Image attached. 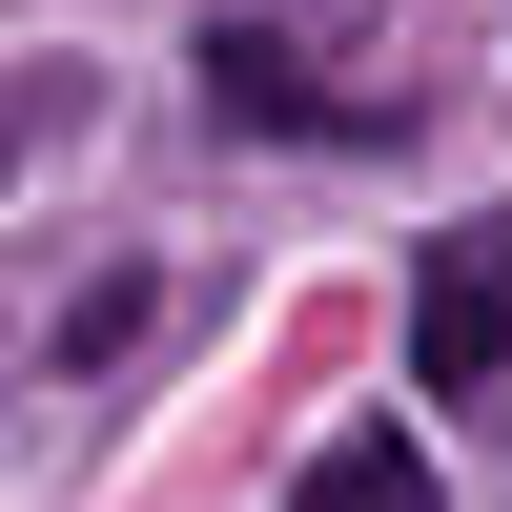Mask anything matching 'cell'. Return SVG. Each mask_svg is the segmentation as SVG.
Wrapping results in <instances>:
<instances>
[{"mask_svg":"<svg viewBox=\"0 0 512 512\" xmlns=\"http://www.w3.org/2000/svg\"><path fill=\"white\" fill-rule=\"evenodd\" d=\"M492 369H512V205L431 226V267H410V390H492Z\"/></svg>","mask_w":512,"mask_h":512,"instance_id":"6da1fadb","label":"cell"},{"mask_svg":"<svg viewBox=\"0 0 512 512\" xmlns=\"http://www.w3.org/2000/svg\"><path fill=\"white\" fill-rule=\"evenodd\" d=\"M287 512H431V451L410 431H328L308 472H287Z\"/></svg>","mask_w":512,"mask_h":512,"instance_id":"7a4b0ae2","label":"cell"},{"mask_svg":"<svg viewBox=\"0 0 512 512\" xmlns=\"http://www.w3.org/2000/svg\"><path fill=\"white\" fill-rule=\"evenodd\" d=\"M123 328H144V287H82V308H62V328H41V369H62V390H82V369H103V349H123Z\"/></svg>","mask_w":512,"mask_h":512,"instance_id":"3957f363","label":"cell"}]
</instances>
